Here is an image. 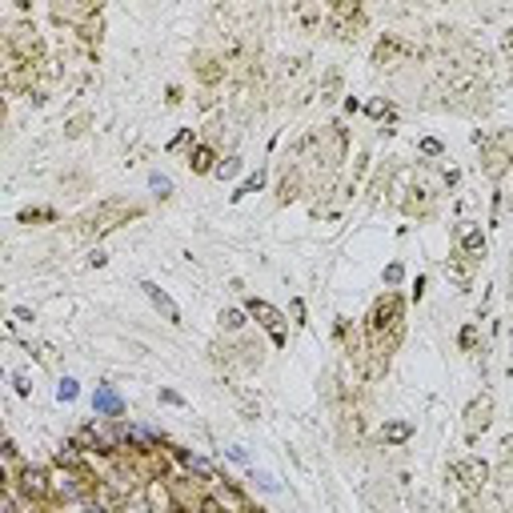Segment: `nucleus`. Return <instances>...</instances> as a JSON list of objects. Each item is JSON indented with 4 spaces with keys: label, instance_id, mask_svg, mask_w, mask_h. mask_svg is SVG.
<instances>
[{
    "label": "nucleus",
    "instance_id": "17",
    "mask_svg": "<svg viewBox=\"0 0 513 513\" xmlns=\"http://www.w3.org/2000/svg\"><path fill=\"white\" fill-rule=\"evenodd\" d=\"M84 513H100V510H96V505H89V510H84Z\"/></svg>",
    "mask_w": 513,
    "mask_h": 513
},
{
    "label": "nucleus",
    "instance_id": "2",
    "mask_svg": "<svg viewBox=\"0 0 513 513\" xmlns=\"http://www.w3.org/2000/svg\"><path fill=\"white\" fill-rule=\"evenodd\" d=\"M249 313H253L256 325H265L273 337H281V313H277L269 301H256V297H253V301H249Z\"/></svg>",
    "mask_w": 513,
    "mask_h": 513
},
{
    "label": "nucleus",
    "instance_id": "7",
    "mask_svg": "<svg viewBox=\"0 0 513 513\" xmlns=\"http://www.w3.org/2000/svg\"><path fill=\"white\" fill-rule=\"evenodd\" d=\"M381 437L389 441V445H401V441L413 437V425H409V421H389V425L381 429Z\"/></svg>",
    "mask_w": 513,
    "mask_h": 513
},
{
    "label": "nucleus",
    "instance_id": "12",
    "mask_svg": "<svg viewBox=\"0 0 513 513\" xmlns=\"http://www.w3.org/2000/svg\"><path fill=\"white\" fill-rule=\"evenodd\" d=\"M481 249H485V237H481V233H469V237H465V253H481Z\"/></svg>",
    "mask_w": 513,
    "mask_h": 513
},
{
    "label": "nucleus",
    "instance_id": "5",
    "mask_svg": "<svg viewBox=\"0 0 513 513\" xmlns=\"http://www.w3.org/2000/svg\"><path fill=\"white\" fill-rule=\"evenodd\" d=\"M489 409H493V401H489V397H481V401L469 405V429H473V433L489 425Z\"/></svg>",
    "mask_w": 513,
    "mask_h": 513
},
{
    "label": "nucleus",
    "instance_id": "14",
    "mask_svg": "<svg viewBox=\"0 0 513 513\" xmlns=\"http://www.w3.org/2000/svg\"><path fill=\"white\" fill-rule=\"evenodd\" d=\"M253 481H261V489H269V493H277V481H273L269 473H253Z\"/></svg>",
    "mask_w": 513,
    "mask_h": 513
},
{
    "label": "nucleus",
    "instance_id": "3",
    "mask_svg": "<svg viewBox=\"0 0 513 513\" xmlns=\"http://www.w3.org/2000/svg\"><path fill=\"white\" fill-rule=\"evenodd\" d=\"M141 289H144V297L157 305L160 313H164V321H181V313H176V305L169 301V293H160V285H153V281H141Z\"/></svg>",
    "mask_w": 513,
    "mask_h": 513
},
{
    "label": "nucleus",
    "instance_id": "10",
    "mask_svg": "<svg viewBox=\"0 0 513 513\" xmlns=\"http://www.w3.org/2000/svg\"><path fill=\"white\" fill-rule=\"evenodd\" d=\"M148 185H153V189H157L160 197H169V192H173V181H169V176H160V173L148 176Z\"/></svg>",
    "mask_w": 513,
    "mask_h": 513
},
{
    "label": "nucleus",
    "instance_id": "11",
    "mask_svg": "<svg viewBox=\"0 0 513 513\" xmlns=\"http://www.w3.org/2000/svg\"><path fill=\"white\" fill-rule=\"evenodd\" d=\"M221 321L229 325V329H240V325H245V313H237V309H224Z\"/></svg>",
    "mask_w": 513,
    "mask_h": 513
},
{
    "label": "nucleus",
    "instance_id": "16",
    "mask_svg": "<svg viewBox=\"0 0 513 513\" xmlns=\"http://www.w3.org/2000/svg\"><path fill=\"white\" fill-rule=\"evenodd\" d=\"M385 281H389V285H397V281H401V265H393V269L385 273Z\"/></svg>",
    "mask_w": 513,
    "mask_h": 513
},
{
    "label": "nucleus",
    "instance_id": "13",
    "mask_svg": "<svg viewBox=\"0 0 513 513\" xmlns=\"http://www.w3.org/2000/svg\"><path fill=\"white\" fill-rule=\"evenodd\" d=\"M56 461H61V465H77V445H61Z\"/></svg>",
    "mask_w": 513,
    "mask_h": 513
},
{
    "label": "nucleus",
    "instance_id": "8",
    "mask_svg": "<svg viewBox=\"0 0 513 513\" xmlns=\"http://www.w3.org/2000/svg\"><path fill=\"white\" fill-rule=\"evenodd\" d=\"M192 169H197V173H208V169H213V153H208V148H197V153H192Z\"/></svg>",
    "mask_w": 513,
    "mask_h": 513
},
{
    "label": "nucleus",
    "instance_id": "9",
    "mask_svg": "<svg viewBox=\"0 0 513 513\" xmlns=\"http://www.w3.org/2000/svg\"><path fill=\"white\" fill-rule=\"evenodd\" d=\"M77 393H80V389H77V381H72V377H64L61 389H56V397H61V401H77Z\"/></svg>",
    "mask_w": 513,
    "mask_h": 513
},
{
    "label": "nucleus",
    "instance_id": "1",
    "mask_svg": "<svg viewBox=\"0 0 513 513\" xmlns=\"http://www.w3.org/2000/svg\"><path fill=\"white\" fill-rule=\"evenodd\" d=\"M93 409H96L100 417H121V413H125V401L116 397L109 385H96V393H93Z\"/></svg>",
    "mask_w": 513,
    "mask_h": 513
},
{
    "label": "nucleus",
    "instance_id": "4",
    "mask_svg": "<svg viewBox=\"0 0 513 513\" xmlns=\"http://www.w3.org/2000/svg\"><path fill=\"white\" fill-rule=\"evenodd\" d=\"M20 489H24V493L29 497H45L48 493V477H45V469H24V473H20Z\"/></svg>",
    "mask_w": 513,
    "mask_h": 513
},
{
    "label": "nucleus",
    "instance_id": "6",
    "mask_svg": "<svg viewBox=\"0 0 513 513\" xmlns=\"http://www.w3.org/2000/svg\"><path fill=\"white\" fill-rule=\"evenodd\" d=\"M453 473H457V477H465V485H469V489L485 485V465H477V461H461Z\"/></svg>",
    "mask_w": 513,
    "mask_h": 513
},
{
    "label": "nucleus",
    "instance_id": "15",
    "mask_svg": "<svg viewBox=\"0 0 513 513\" xmlns=\"http://www.w3.org/2000/svg\"><path fill=\"white\" fill-rule=\"evenodd\" d=\"M421 153H429V157H437V153H441V144H437V141H425V144H421Z\"/></svg>",
    "mask_w": 513,
    "mask_h": 513
}]
</instances>
